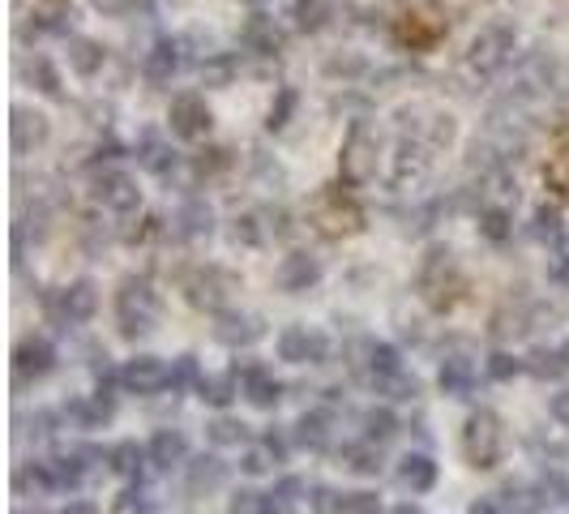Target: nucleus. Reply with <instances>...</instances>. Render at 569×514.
<instances>
[{
  "label": "nucleus",
  "mask_w": 569,
  "mask_h": 514,
  "mask_svg": "<svg viewBox=\"0 0 569 514\" xmlns=\"http://www.w3.org/2000/svg\"><path fill=\"white\" fill-rule=\"evenodd\" d=\"M330 18V0H296V27L321 30Z\"/></svg>",
  "instance_id": "6"
},
{
  "label": "nucleus",
  "mask_w": 569,
  "mask_h": 514,
  "mask_svg": "<svg viewBox=\"0 0 569 514\" xmlns=\"http://www.w3.org/2000/svg\"><path fill=\"white\" fill-rule=\"evenodd\" d=\"M94 4H99V9H108V13H120V9H124V4H133V0H94Z\"/></svg>",
  "instance_id": "12"
},
{
  "label": "nucleus",
  "mask_w": 569,
  "mask_h": 514,
  "mask_svg": "<svg viewBox=\"0 0 569 514\" xmlns=\"http://www.w3.org/2000/svg\"><path fill=\"white\" fill-rule=\"evenodd\" d=\"M244 4H266V0H244Z\"/></svg>",
  "instance_id": "14"
},
{
  "label": "nucleus",
  "mask_w": 569,
  "mask_h": 514,
  "mask_svg": "<svg viewBox=\"0 0 569 514\" xmlns=\"http://www.w3.org/2000/svg\"><path fill=\"white\" fill-rule=\"evenodd\" d=\"M171 69H176V43H154L150 48V57H146V73L154 78V82H163V78H171Z\"/></svg>",
  "instance_id": "5"
},
{
  "label": "nucleus",
  "mask_w": 569,
  "mask_h": 514,
  "mask_svg": "<svg viewBox=\"0 0 569 514\" xmlns=\"http://www.w3.org/2000/svg\"><path fill=\"white\" fill-rule=\"evenodd\" d=\"M171 125H176V134L198 138L201 129L210 125V112H206V103H201L198 95H180V99L171 103Z\"/></svg>",
  "instance_id": "3"
},
{
  "label": "nucleus",
  "mask_w": 569,
  "mask_h": 514,
  "mask_svg": "<svg viewBox=\"0 0 569 514\" xmlns=\"http://www.w3.org/2000/svg\"><path fill=\"white\" fill-rule=\"evenodd\" d=\"M441 30H446V22L432 4H411L399 18V39L407 48H432L441 39Z\"/></svg>",
  "instance_id": "1"
},
{
  "label": "nucleus",
  "mask_w": 569,
  "mask_h": 514,
  "mask_svg": "<svg viewBox=\"0 0 569 514\" xmlns=\"http://www.w3.org/2000/svg\"><path fill=\"white\" fill-rule=\"evenodd\" d=\"M30 78H39V90H48V95H57L60 86H57V73H52V65L43 57H34L30 60Z\"/></svg>",
  "instance_id": "10"
},
{
  "label": "nucleus",
  "mask_w": 569,
  "mask_h": 514,
  "mask_svg": "<svg viewBox=\"0 0 569 514\" xmlns=\"http://www.w3.org/2000/svg\"><path fill=\"white\" fill-rule=\"evenodd\" d=\"M249 39H253L257 48H266V52H274V48H279V30H274V22H270L266 13L249 18Z\"/></svg>",
  "instance_id": "9"
},
{
  "label": "nucleus",
  "mask_w": 569,
  "mask_h": 514,
  "mask_svg": "<svg viewBox=\"0 0 569 514\" xmlns=\"http://www.w3.org/2000/svg\"><path fill=\"white\" fill-rule=\"evenodd\" d=\"M133 4H138V9H154V4H159V0H133Z\"/></svg>",
  "instance_id": "13"
},
{
  "label": "nucleus",
  "mask_w": 569,
  "mask_h": 514,
  "mask_svg": "<svg viewBox=\"0 0 569 514\" xmlns=\"http://www.w3.org/2000/svg\"><path fill=\"white\" fill-rule=\"evenodd\" d=\"M69 60H73L78 73H94V69L103 65V48H99L94 39H73V43H69Z\"/></svg>",
  "instance_id": "4"
},
{
  "label": "nucleus",
  "mask_w": 569,
  "mask_h": 514,
  "mask_svg": "<svg viewBox=\"0 0 569 514\" xmlns=\"http://www.w3.org/2000/svg\"><path fill=\"white\" fill-rule=\"evenodd\" d=\"M552 180H557V185L569 194V150H561V155H557V164H552Z\"/></svg>",
  "instance_id": "11"
},
{
  "label": "nucleus",
  "mask_w": 569,
  "mask_h": 514,
  "mask_svg": "<svg viewBox=\"0 0 569 514\" xmlns=\"http://www.w3.org/2000/svg\"><path fill=\"white\" fill-rule=\"evenodd\" d=\"M510 52H513V30L506 22H492V27H485L471 39V65L476 69H497V65H506Z\"/></svg>",
  "instance_id": "2"
},
{
  "label": "nucleus",
  "mask_w": 569,
  "mask_h": 514,
  "mask_svg": "<svg viewBox=\"0 0 569 514\" xmlns=\"http://www.w3.org/2000/svg\"><path fill=\"white\" fill-rule=\"evenodd\" d=\"M34 18H39L43 27L60 30L64 18H73V0H34Z\"/></svg>",
  "instance_id": "7"
},
{
  "label": "nucleus",
  "mask_w": 569,
  "mask_h": 514,
  "mask_svg": "<svg viewBox=\"0 0 569 514\" xmlns=\"http://www.w3.org/2000/svg\"><path fill=\"white\" fill-rule=\"evenodd\" d=\"M43 134H48V125H43V116L18 112V125H13V138H18V146L43 142Z\"/></svg>",
  "instance_id": "8"
}]
</instances>
